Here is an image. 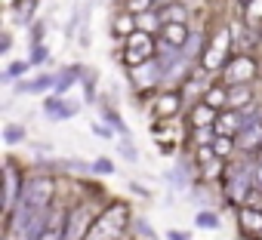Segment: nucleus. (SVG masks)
I'll list each match as a JSON object with an SVG mask.
<instances>
[{"mask_svg":"<svg viewBox=\"0 0 262 240\" xmlns=\"http://www.w3.org/2000/svg\"><path fill=\"white\" fill-rule=\"evenodd\" d=\"M126 206L123 203H111L96 222H93V228L86 231V240H120V234H123V228H126Z\"/></svg>","mask_w":262,"mask_h":240,"instance_id":"1","label":"nucleus"},{"mask_svg":"<svg viewBox=\"0 0 262 240\" xmlns=\"http://www.w3.org/2000/svg\"><path fill=\"white\" fill-rule=\"evenodd\" d=\"M53 179L50 176H31L22 182V194H19V203L16 209H47L50 200H53Z\"/></svg>","mask_w":262,"mask_h":240,"instance_id":"2","label":"nucleus"},{"mask_svg":"<svg viewBox=\"0 0 262 240\" xmlns=\"http://www.w3.org/2000/svg\"><path fill=\"white\" fill-rule=\"evenodd\" d=\"M50 212L47 209H13V237L16 240H37L47 228Z\"/></svg>","mask_w":262,"mask_h":240,"instance_id":"3","label":"nucleus"},{"mask_svg":"<svg viewBox=\"0 0 262 240\" xmlns=\"http://www.w3.org/2000/svg\"><path fill=\"white\" fill-rule=\"evenodd\" d=\"M253 188H256V170L250 163L231 166V173H228V197L234 203H241V200H247V194Z\"/></svg>","mask_w":262,"mask_h":240,"instance_id":"4","label":"nucleus"},{"mask_svg":"<svg viewBox=\"0 0 262 240\" xmlns=\"http://www.w3.org/2000/svg\"><path fill=\"white\" fill-rule=\"evenodd\" d=\"M123 62L133 65V68L151 62V37H148V31H133L129 34L126 50H123Z\"/></svg>","mask_w":262,"mask_h":240,"instance_id":"5","label":"nucleus"},{"mask_svg":"<svg viewBox=\"0 0 262 240\" xmlns=\"http://www.w3.org/2000/svg\"><path fill=\"white\" fill-rule=\"evenodd\" d=\"M90 215H93L90 206H77V209L65 219V240H86L83 231H90L93 222H96V219H90Z\"/></svg>","mask_w":262,"mask_h":240,"instance_id":"6","label":"nucleus"},{"mask_svg":"<svg viewBox=\"0 0 262 240\" xmlns=\"http://www.w3.org/2000/svg\"><path fill=\"white\" fill-rule=\"evenodd\" d=\"M43 111H47V117L53 120V124H62V120H68V117H74L77 114V105H71V102H65L62 95H47L43 99Z\"/></svg>","mask_w":262,"mask_h":240,"instance_id":"7","label":"nucleus"},{"mask_svg":"<svg viewBox=\"0 0 262 240\" xmlns=\"http://www.w3.org/2000/svg\"><path fill=\"white\" fill-rule=\"evenodd\" d=\"M56 80H59V74L47 71V74H37V77H31V80H22V83H19V92H22V95H40V92H50V89H56Z\"/></svg>","mask_w":262,"mask_h":240,"instance_id":"8","label":"nucleus"},{"mask_svg":"<svg viewBox=\"0 0 262 240\" xmlns=\"http://www.w3.org/2000/svg\"><path fill=\"white\" fill-rule=\"evenodd\" d=\"M253 71H256V65H253V59H247V56H241V59H234L228 68H225V80L231 83V86H237V83H247L250 77H253Z\"/></svg>","mask_w":262,"mask_h":240,"instance_id":"9","label":"nucleus"},{"mask_svg":"<svg viewBox=\"0 0 262 240\" xmlns=\"http://www.w3.org/2000/svg\"><path fill=\"white\" fill-rule=\"evenodd\" d=\"M237 148L241 151H256L262 148V120H256V124H244V130L237 133Z\"/></svg>","mask_w":262,"mask_h":240,"instance_id":"10","label":"nucleus"},{"mask_svg":"<svg viewBox=\"0 0 262 240\" xmlns=\"http://www.w3.org/2000/svg\"><path fill=\"white\" fill-rule=\"evenodd\" d=\"M133 80H136V86H151V83L164 80V68H161V62H158V59H151V62L139 65V68H136V74H133Z\"/></svg>","mask_w":262,"mask_h":240,"instance_id":"11","label":"nucleus"},{"mask_svg":"<svg viewBox=\"0 0 262 240\" xmlns=\"http://www.w3.org/2000/svg\"><path fill=\"white\" fill-rule=\"evenodd\" d=\"M34 10H37V0H13V22H16V25H31V22H37V19H34Z\"/></svg>","mask_w":262,"mask_h":240,"instance_id":"12","label":"nucleus"},{"mask_svg":"<svg viewBox=\"0 0 262 240\" xmlns=\"http://www.w3.org/2000/svg\"><path fill=\"white\" fill-rule=\"evenodd\" d=\"M164 40L170 46H185L191 40V34H188L185 22H170V25H164Z\"/></svg>","mask_w":262,"mask_h":240,"instance_id":"13","label":"nucleus"},{"mask_svg":"<svg viewBox=\"0 0 262 240\" xmlns=\"http://www.w3.org/2000/svg\"><path fill=\"white\" fill-rule=\"evenodd\" d=\"M216 136H228V133H241L244 130V117H237V114H222V117H216Z\"/></svg>","mask_w":262,"mask_h":240,"instance_id":"14","label":"nucleus"},{"mask_svg":"<svg viewBox=\"0 0 262 240\" xmlns=\"http://www.w3.org/2000/svg\"><path fill=\"white\" fill-rule=\"evenodd\" d=\"M80 77H83V68H80V65H71V68H65V71L59 74V80H56V89H53V92H56V95H62V92H65L68 86H74Z\"/></svg>","mask_w":262,"mask_h":240,"instance_id":"15","label":"nucleus"},{"mask_svg":"<svg viewBox=\"0 0 262 240\" xmlns=\"http://www.w3.org/2000/svg\"><path fill=\"white\" fill-rule=\"evenodd\" d=\"M37 240H65V219H59L56 212H50V222H47V228L40 231Z\"/></svg>","mask_w":262,"mask_h":240,"instance_id":"16","label":"nucleus"},{"mask_svg":"<svg viewBox=\"0 0 262 240\" xmlns=\"http://www.w3.org/2000/svg\"><path fill=\"white\" fill-rule=\"evenodd\" d=\"M28 71H31V62H25V59H19V62H10V65H7V71H4V83H13V80L25 77Z\"/></svg>","mask_w":262,"mask_h":240,"instance_id":"17","label":"nucleus"},{"mask_svg":"<svg viewBox=\"0 0 262 240\" xmlns=\"http://www.w3.org/2000/svg\"><path fill=\"white\" fill-rule=\"evenodd\" d=\"M250 99H253V95H250V86H247V83H237V86L228 89V105H234V108H237V105H250Z\"/></svg>","mask_w":262,"mask_h":240,"instance_id":"18","label":"nucleus"},{"mask_svg":"<svg viewBox=\"0 0 262 240\" xmlns=\"http://www.w3.org/2000/svg\"><path fill=\"white\" fill-rule=\"evenodd\" d=\"M194 225H198V228H207V231H219V228H222L219 215H216V212H210V209H201V212L194 215Z\"/></svg>","mask_w":262,"mask_h":240,"instance_id":"19","label":"nucleus"},{"mask_svg":"<svg viewBox=\"0 0 262 240\" xmlns=\"http://www.w3.org/2000/svg\"><path fill=\"white\" fill-rule=\"evenodd\" d=\"M4 139H7V145H22V142L28 139V133H25V127H19V124H7V127H4Z\"/></svg>","mask_w":262,"mask_h":240,"instance_id":"20","label":"nucleus"},{"mask_svg":"<svg viewBox=\"0 0 262 240\" xmlns=\"http://www.w3.org/2000/svg\"><path fill=\"white\" fill-rule=\"evenodd\" d=\"M158 19H161V25H170V22H185V7L173 4V7H167L164 13H158Z\"/></svg>","mask_w":262,"mask_h":240,"instance_id":"21","label":"nucleus"},{"mask_svg":"<svg viewBox=\"0 0 262 240\" xmlns=\"http://www.w3.org/2000/svg\"><path fill=\"white\" fill-rule=\"evenodd\" d=\"M213 117H216V114H213V108L204 102L201 108H194V127H213V124H216Z\"/></svg>","mask_w":262,"mask_h":240,"instance_id":"22","label":"nucleus"},{"mask_svg":"<svg viewBox=\"0 0 262 240\" xmlns=\"http://www.w3.org/2000/svg\"><path fill=\"white\" fill-rule=\"evenodd\" d=\"M99 114L105 117V124H108V127H114V130H117V133H123V136H129V130L123 127V120L117 117V111H111V108H105V105H102V108H99Z\"/></svg>","mask_w":262,"mask_h":240,"instance_id":"23","label":"nucleus"},{"mask_svg":"<svg viewBox=\"0 0 262 240\" xmlns=\"http://www.w3.org/2000/svg\"><path fill=\"white\" fill-rule=\"evenodd\" d=\"M176 108H179V99H176V95H161V99H158V117L176 114Z\"/></svg>","mask_w":262,"mask_h":240,"instance_id":"24","label":"nucleus"},{"mask_svg":"<svg viewBox=\"0 0 262 240\" xmlns=\"http://www.w3.org/2000/svg\"><path fill=\"white\" fill-rule=\"evenodd\" d=\"M158 13H142V16H136V31H155L158 28Z\"/></svg>","mask_w":262,"mask_h":240,"instance_id":"25","label":"nucleus"},{"mask_svg":"<svg viewBox=\"0 0 262 240\" xmlns=\"http://www.w3.org/2000/svg\"><path fill=\"white\" fill-rule=\"evenodd\" d=\"M231 145H234V142H231V139H228V136H216V139H213V145H210V148H213V151H216V154H219V157H228V154H231Z\"/></svg>","mask_w":262,"mask_h":240,"instance_id":"26","label":"nucleus"},{"mask_svg":"<svg viewBox=\"0 0 262 240\" xmlns=\"http://www.w3.org/2000/svg\"><path fill=\"white\" fill-rule=\"evenodd\" d=\"M155 4H158V0H129V4H126V10L142 16V13H151V7H155Z\"/></svg>","mask_w":262,"mask_h":240,"instance_id":"27","label":"nucleus"},{"mask_svg":"<svg viewBox=\"0 0 262 240\" xmlns=\"http://www.w3.org/2000/svg\"><path fill=\"white\" fill-rule=\"evenodd\" d=\"M204 102H207L210 108H219V105H228V92H222V89H210Z\"/></svg>","mask_w":262,"mask_h":240,"instance_id":"28","label":"nucleus"},{"mask_svg":"<svg viewBox=\"0 0 262 240\" xmlns=\"http://www.w3.org/2000/svg\"><path fill=\"white\" fill-rule=\"evenodd\" d=\"M90 170H93V173H99V176H111V173H114V163H111L108 157H96Z\"/></svg>","mask_w":262,"mask_h":240,"instance_id":"29","label":"nucleus"},{"mask_svg":"<svg viewBox=\"0 0 262 240\" xmlns=\"http://www.w3.org/2000/svg\"><path fill=\"white\" fill-rule=\"evenodd\" d=\"M117 151H120V154H123L126 160H139V151L133 148V142H129V136H126V139H123V142L117 145Z\"/></svg>","mask_w":262,"mask_h":240,"instance_id":"30","label":"nucleus"},{"mask_svg":"<svg viewBox=\"0 0 262 240\" xmlns=\"http://www.w3.org/2000/svg\"><path fill=\"white\" fill-rule=\"evenodd\" d=\"M90 130H93L96 136H102V139H111V136L117 133L114 127H108V124H99V120H93V127H90Z\"/></svg>","mask_w":262,"mask_h":240,"instance_id":"31","label":"nucleus"},{"mask_svg":"<svg viewBox=\"0 0 262 240\" xmlns=\"http://www.w3.org/2000/svg\"><path fill=\"white\" fill-rule=\"evenodd\" d=\"M136 228H139V234H142V237H148V240H158V231H155V228H151L145 219H136Z\"/></svg>","mask_w":262,"mask_h":240,"instance_id":"32","label":"nucleus"},{"mask_svg":"<svg viewBox=\"0 0 262 240\" xmlns=\"http://www.w3.org/2000/svg\"><path fill=\"white\" fill-rule=\"evenodd\" d=\"M43 31H47V25H43V22L37 19V22L31 25V40H34V43H40V37H43Z\"/></svg>","mask_w":262,"mask_h":240,"instance_id":"33","label":"nucleus"},{"mask_svg":"<svg viewBox=\"0 0 262 240\" xmlns=\"http://www.w3.org/2000/svg\"><path fill=\"white\" fill-rule=\"evenodd\" d=\"M10 50H13V34L4 31V34H0V53H10Z\"/></svg>","mask_w":262,"mask_h":240,"instance_id":"34","label":"nucleus"},{"mask_svg":"<svg viewBox=\"0 0 262 240\" xmlns=\"http://www.w3.org/2000/svg\"><path fill=\"white\" fill-rule=\"evenodd\" d=\"M31 62H47V50H43V43H34V53H31Z\"/></svg>","mask_w":262,"mask_h":240,"instance_id":"35","label":"nucleus"},{"mask_svg":"<svg viewBox=\"0 0 262 240\" xmlns=\"http://www.w3.org/2000/svg\"><path fill=\"white\" fill-rule=\"evenodd\" d=\"M167 240H191V237H188L185 231H179V228H170V231H167Z\"/></svg>","mask_w":262,"mask_h":240,"instance_id":"36","label":"nucleus"},{"mask_svg":"<svg viewBox=\"0 0 262 240\" xmlns=\"http://www.w3.org/2000/svg\"><path fill=\"white\" fill-rule=\"evenodd\" d=\"M133 191H136L139 197H148V188H142V185H136V182H133Z\"/></svg>","mask_w":262,"mask_h":240,"instance_id":"37","label":"nucleus"},{"mask_svg":"<svg viewBox=\"0 0 262 240\" xmlns=\"http://www.w3.org/2000/svg\"><path fill=\"white\" fill-rule=\"evenodd\" d=\"M256 188H262V166H256Z\"/></svg>","mask_w":262,"mask_h":240,"instance_id":"38","label":"nucleus"}]
</instances>
